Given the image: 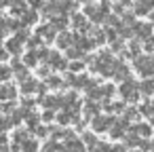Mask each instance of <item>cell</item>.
Here are the masks:
<instances>
[{
    "instance_id": "6da1fadb",
    "label": "cell",
    "mask_w": 154,
    "mask_h": 152,
    "mask_svg": "<svg viewBox=\"0 0 154 152\" xmlns=\"http://www.w3.org/2000/svg\"><path fill=\"white\" fill-rule=\"evenodd\" d=\"M108 9H110L108 0H101L97 7H95V5H87V7H85V15H87L93 23H101V21L108 19Z\"/></svg>"
},
{
    "instance_id": "7a4b0ae2",
    "label": "cell",
    "mask_w": 154,
    "mask_h": 152,
    "mask_svg": "<svg viewBox=\"0 0 154 152\" xmlns=\"http://www.w3.org/2000/svg\"><path fill=\"white\" fill-rule=\"evenodd\" d=\"M118 93L122 95L125 101H137V99H139V85H137L133 78H127L125 82H120Z\"/></svg>"
},
{
    "instance_id": "3957f363",
    "label": "cell",
    "mask_w": 154,
    "mask_h": 152,
    "mask_svg": "<svg viewBox=\"0 0 154 152\" xmlns=\"http://www.w3.org/2000/svg\"><path fill=\"white\" fill-rule=\"evenodd\" d=\"M116 123V118L114 116H110V114H99V116H95L93 118V123H91V127H93V131L95 133H106V131H110L112 129V125Z\"/></svg>"
},
{
    "instance_id": "277c9868",
    "label": "cell",
    "mask_w": 154,
    "mask_h": 152,
    "mask_svg": "<svg viewBox=\"0 0 154 152\" xmlns=\"http://www.w3.org/2000/svg\"><path fill=\"white\" fill-rule=\"evenodd\" d=\"M127 129H129V120H127V118H116V123H114V125H112V129H110L112 139L127 137Z\"/></svg>"
},
{
    "instance_id": "5b68a950",
    "label": "cell",
    "mask_w": 154,
    "mask_h": 152,
    "mask_svg": "<svg viewBox=\"0 0 154 152\" xmlns=\"http://www.w3.org/2000/svg\"><path fill=\"white\" fill-rule=\"evenodd\" d=\"M57 47L59 49H63V51H68V49H72V47H76V34H72V32H59V36H57Z\"/></svg>"
},
{
    "instance_id": "8992f818",
    "label": "cell",
    "mask_w": 154,
    "mask_h": 152,
    "mask_svg": "<svg viewBox=\"0 0 154 152\" xmlns=\"http://www.w3.org/2000/svg\"><path fill=\"white\" fill-rule=\"evenodd\" d=\"M40 104L45 106V110H57L63 106V95H42Z\"/></svg>"
},
{
    "instance_id": "52a82bcc",
    "label": "cell",
    "mask_w": 154,
    "mask_h": 152,
    "mask_svg": "<svg viewBox=\"0 0 154 152\" xmlns=\"http://www.w3.org/2000/svg\"><path fill=\"white\" fill-rule=\"evenodd\" d=\"M57 30L51 26V23H45V26H40L38 30H36V36H40L45 42H53V40H57V36L59 34H55Z\"/></svg>"
},
{
    "instance_id": "ba28073f",
    "label": "cell",
    "mask_w": 154,
    "mask_h": 152,
    "mask_svg": "<svg viewBox=\"0 0 154 152\" xmlns=\"http://www.w3.org/2000/svg\"><path fill=\"white\" fill-rule=\"evenodd\" d=\"M42 15L49 17V19H53L57 15H63L61 13V0H49V2L45 5V9H42Z\"/></svg>"
},
{
    "instance_id": "9c48e42d",
    "label": "cell",
    "mask_w": 154,
    "mask_h": 152,
    "mask_svg": "<svg viewBox=\"0 0 154 152\" xmlns=\"http://www.w3.org/2000/svg\"><path fill=\"white\" fill-rule=\"evenodd\" d=\"M152 28H154L152 23H137V26H135V38H137V40H143V42L150 40V38L154 36V34H152Z\"/></svg>"
},
{
    "instance_id": "30bf717a",
    "label": "cell",
    "mask_w": 154,
    "mask_h": 152,
    "mask_svg": "<svg viewBox=\"0 0 154 152\" xmlns=\"http://www.w3.org/2000/svg\"><path fill=\"white\" fill-rule=\"evenodd\" d=\"M47 64H49L53 70H68V68H70V64H68V61L57 53V51H51V55H49V61H47Z\"/></svg>"
},
{
    "instance_id": "8fae6325",
    "label": "cell",
    "mask_w": 154,
    "mask_h": 152,
    "mask_svg": "<svg viewBox=\"0 0 154 152\" xmlns=\"http://www.w3.org/2000/svg\"><path fill=\"white\" fill-rule=\"evenodd\" d=\"M114 80H118V82H125L127 78H131L129 76V66L125 64V61H120V59H116V66H114V76H112Z\"/></svg>"
},
{
    "instance_id": "7c38bea8",
    "label": "cell",
    "mask_w": 154,
    "mask_h": 152,
    "mask_svg": "<svg viewBox=\"0 0 154 152\" xmlns=\"http://www.w3.org/2000/svg\"><path fill=\"white\" fill-rule=\"evenodd\" d=\"M72 26H74L78 32H91V28H93V26H89L85 13H76V15H72Z\"/></svg>"
},
{
    "instance_id": "4fadbf2b",
    "label": "cell",
    "mask_w": 154,
    "mask_h": 152,
    "mask_svg": "<svg viewBox=\"0 0 154 152\" xmlns=\"http://www.w3.org/2000/svg\"><path fill=\"white\" fill-rule=\"evenodd\" d=\"M11 68H13V72H15V76H17V80L19 82H23V80H28L30 76H28V66L26 64H21L17 57L11 61Z\"/></svg>"
},
{
    "instance_id": "5bb4252c",
    "label": "cell",
    "mask_w": 154,
    "mask_h": 152,
    "mask_svg": "<svg viewBox=\"0 0 154 152\" xmlns=\"http://www.w3.org/2000/svg\"><path fill=\"white\" fill-rule=\"evenodd\" d=\"M38 89H40V82H38L36 78H28V80L19 82V91H21V95H32V93H38Z\"/></svg>"
},
{
    "instance_id": "9a60e30c",
    "label": "cell",
    "mask_w": 154,
    "mask_h": 152,
    "mask_svg": "<svg viewBox=\"0 0 154 152\" xmlns=\"http://www.w3.org/2000/svg\"><path fill=\"white\" fill-rule=\"evenodd\" d=\"M76 47L85 53V51H91V49H95L97 45H95V40L93 38H89V36H82V34H76Z\"/></svg>"
},
{
    "instance_id": "2e32d148",
    "label": "cell",
    "mask_w": 154,
    "mask_h": 152,
    "mask_svg": "<svg viewBox=\"0 0 154 152\" xmlns=\"http://www.w3.org/2000/svg\"><path fill=\"white\" fill-rule=\"evenodd\" d=\"M15 95H17V87L11 85V82H5L2 89H0V99H2V101H11V99H15Z\"/></svg>"
},
{
    "instance_id": "e0dca14e",
    "label": "cell",
    "mask_w": 154,
    "mask_h": 152,
    "mask_svg": "<svg viewBox=\"0 0 154 152\" xmlns=\"http://www.w3.org/2000/svg\"><path fill=\"white\" fill-rule=\"evenodd\" d=\"M139 53H141V45H139V40H137V38H133V40L129 42V47H127V51H125L122 55H125V57H133V61H135L137 57H141Z\"/></svg>"
},
{
    "instance_id": "ac0fdd59",
    "label": "cell",
    "mask_w": 154,
    "mask_h": 152,
    "mask_svg": "<svg viewBox=\"0 0 154 152\" xmlns=\"http://www.w3.org/2000/svg\"><path fill=\"white\" fill-rule=\"evenodd\" d=\"M131 131H133V133H137L141 139H146V137H150V135H152V125H148V123H135V125L131 127Z\"/></svg>"
},
{
    "instance_id": "d6986e66",
    "label": "cell",
    "mask_w": 154,
    "mask_h": 152,
    "mask_svg": "<svg viewBox=\"0 0 154 152\" xmlns=\"http://www.w3.org/2000/svg\"><path fill=\"white\" fill-rule=\"evenodd\" d=\"M5 49H7L9 53H13V55L17 57V55L21 53V49H23V42H21V40H19L17 36H13V38H9V40H7V45H5Z\"/></svg>"
},
{
    "instance_id": "ffe728a7",
    "label": "cell",
    "mask_w": 154,
    "mask_h": 152,
    "mask_svg": "<svg viewBox=\"0 0 154 152\" xmlns=\"http://www.w3.org/2000/svg\"><path fill=\"white\" fill-rule=\"evenodd\" d=\"M99 108H101V106H99L97 101L87 99V101H85V120H87V118H91V116H93V118H95V116H99V114H97V112H99Z\"/></svg>"
},
{
    "instance_id": "44dd1931",
    "label": "cell",
    "mask_w": 154,
    "mask_h": 152,
    "mask_svg": "<svg viewBox=\"0 0 154 152\" xmlns=\"http://www.w3.org/2000/svg\"><path fill=\"white\" fill-rule=\"evenodd\" d=\"M28 11V0H13L11 2V13L13 15H23Z\"/></svg>"
},
{
    "instance_id": "7402d4cb",
    "label": "cell",
    "mask_w": 154,
    "mask_h": 152,
    "mask_svg": "<svg viewBox=\"0 0 154 152\" xmlns=\"http://www.w3.org/2000/svg\"><path fill=\"white\" fill-rule=\"evenodd\" d=\"M91 38L95 40V45H106V40H108V34H106V30L91 28Z\"/></svg>"
},
{
    "instance_id": "603a6c76",
    "label": "cell",
    "mask_w": 154,
    "mask_h": 152,
    "mask_svg": "<svg viewBox=\"0 0 154 152\" xmlns=\"http://www.w3.org/2000/svg\"><path fill=\"white\" fill-rule=\"evenodd\" d=\"M133 7H135V5H133V0H118V2H116L112 9H114L116 15H125V13H127L125 9H133Z\"/></svg>"
},
{
    "instance_id": "cb8c5ba5",
    "label": "cell",
    "mask_w": 154,
    "mask_h": 152,
    "mask_svg": "<svg viewBox=\"0 0 154 152\" xmlns=\"http://www.w3.org/2000/svg\"><path fill=\"white\" fill-rule=\"evenodd\" d=\"M61 13L68 15H76V0H61Z\"/></svg>"
},
{
    "instance_id": "d4e9b609",
    "label": "cell",
    "mask_w": 154,
    "mask_h": 152,
    "mask_svg": "<svg viewBox=\"0 0 154 152\" xmlns=\"http://www.w3.org/2000/svg\"><path fill=\"white\" fill-rule=\"evenodd\" d=\"M21 21H23V26H34V23L38 21V13H36L34 9H28V11L21 15Z\"/></svg>"
},
{
    "instance_id": "484cf974",
    "label": "cell",
    "mask_w": 154,
    "mask_h": 152,
    "mask_svg": "<svg viewBox=\"0 0 154 152\" xmlns=\"http://www.w3.org/2000/svg\"><path fill=\"white\" fill-rule=\"evenodd\" d=\"M51 26H53L57 32H66L63 28H68V17H66V15H57V17L51 19Z\"/></svg>"
},
{
    "instance_id": "4316f807",
    "label": "cell",
    "mask_w": 154,
    "mask_h": 152,
    "mask_svg": "<svg viewBox=\"0 0 154 152\" xmlns=\"http://www.w3.org/2000/svg\"><path fill=\"white\" fill-rule=\"evenodd\" d=\"M139 112H141V116L152 118V116H154V99H146V101L139 106Z\"/></svg>"
},
{
    "instance_id": "83f0119b",
    "label": "cell",
    "mask_w": 154,
    "mask_h": 152,
    "mask_svg": "<svg viewBox=\"0 0 154 152\" xmlns=\"http://www.w3.org/2000/svg\"><path fill=\"white\" fill-rule=\"evenodd\" d=\"M139 91L143 95H154V78H143L139 82Z\"/></svg>"
},
{
    "instance_id": "f1b7e54d",
    "label": "cell",
    "mask_w": 154,
    "mask_h": 152,
    "mask_svg": "<svg viewBox=\"0 0 154 152\" xmlns=\"http://www.w3.org/2000/svg\"><path fill=\"white\" fill-rule=\"evenodd\" d=\"M38 61H40V57H38V51H30V53L23 57V64H26L28 68H36V66H38Z\"/></svg>"
},
{
    "instance_id": "f546056e",
    "label": "cell",
    "mask_w": 154,
    "mask_h": 152,
    "mask_svg": "<svg viewBox=\"0 0 154 152\" xmlns=\"http://www.w3.org/2000/svg\"><path fill=\"white\" fill-rule=\"evenodd\" d=\"M45 82H47L49 89H61V87H66V80H61L59 76H49Z\"/></svg>"
},
{
    "instance_id": "4dcf8cb0",
    "label": "cell",
    "mask_w": 154,
    "mask_h": 152,
    "mask_svg": "<svg viewBox=\"0 0 154 152\" xmlns=\"http://www.w3.org/2000/svg\"><path fill=\"white\" fill-rule=\"evenodd\" d=\"M141 141H143V139H141L137 133H133V131L127 133V137H125V144H127V146H141Z\"/></svg>"
},
{
    "instance_id": "1f68e13d",
    "label": "cell",
    "mask_w": 154,
    "mask_h": 152,
    "mask_svg": "<svg viewBox=\"0 0 154 152\" xmlns=\"http://www.w3.org/2000/svg\"><path fill=\"white\" fill-rule=\"evenodd\" d=\"M82 141H85L93 152H95V148H97V144H99V141H97V137H95L93 133H85V135H82Z\"/></svg>"
},
{
    "instance_id": "d6a6232c",
    "label": "cell",
    "mask_w": 154,
    "mask_h": 152,
    "mask_svg": "<svg viewBox=\"0 0 154 152\" xmlns=\"http://www.w3.org/2000/svg\"><path fill=\"white\" fill-rule=\"evenodd\" d=\"M118 34H120V38H131V36H135V28H129V26H118Z\"/></svg>"
},
{
    "instance_id": "836d02e7",
    "label": "cell",
    "mask_w": 154,
    "mask_h": 152,
    "mask_svg": "<svg viewBox=\"0 0 154 152\" xmlns=\"http://www.w3.org/2000/svg\"><path fill=\"white\" fill-rule=\"evenodd\" d=\"M139 114H141V112H139V108H127L122 118H127V120L131 123V120H137V118H139Z\"/></svg>"
},
{
    "instance_id": "e575fe53",
    "label": "cell",
    "mask_w": 154,
    "mask_h": 152,
    "mask_svg": "<svg viewBox=\"0 0 154 152\" xmlns=\"http://www.w3.org/2000/svg\"><path fill=\"white\" fill-rule=\"evenodd\" d=\"M11 74H15V72H13V68L5 64V66H2V70H0V78H2V82H9V80H11Z\"/></svg>"
},
{
    "instance_id": "d590c367",
    "label": "cell",
    "mask_w": 154,
    "mask_h": 152,
    "mask_svg": "<svg viewBox=\"0 0 154 152\" xmlns=\"http://www.w3.org/2000/svg\"><path fill=\"white\" fill-rule=\"evenodd\" d=\"M122 26L135 28V26H137V21H135V13H125V15H122Z\"/></svg>"
},
{
    "instance_id": "8d00e7d4",
    "label": "cell",
    "mask_w": 154,
    "mask_h": 152,
    "mask_svg": "<svg viewBox=\"0 0 154 152\" xmlns=\"http://www.w3.org/2000/svg\"><path fill=\"white\" fill-rule=\"evenodd\" d=\"M66 57H70V59H74V61H76L78 57H85V53H82L78 47H72V49H68V51H66Z\"/></svg>"
},
{
    "instance_id": "74e56055",
    "label": "cell",
    "mask_w": 154,
    "mask_h": 152,
    "mask_svg": "<svg viewBox=\"0 0 154 152\" xmlns=\"http://www.w3.org/2000/svg\"><path fill=\"white\" fill-rule=\"evenodd\" d=\"M85 66H87V61H70V72L72 74H78V72H82L85 70Z\"/></svg>"
},
{
    "instance_id": "f35d334b",
    "label": "cell",
    "mask_w": 154,
    "mask_h": 152,
    "mask_svg": "<svg viewBox=\"0 0 154 152\" xmlns=\"http://www.w3.org/2000/svg\"><path fill=\"white\" fill-rule=\"evenodd\" d=\"M40 45H42V38H40V36H32V38L28 40V49H30V51L40 49Z\"/></svg>"
},
{
    "instance_id": "ab89813d",
    "label": "cell",
    "mask_w": 154,
    "mask_h": 152,
    "mask_svg": "<svg viewBox=\"0 0 154 152\" xmlns=\"http://www.w3.org/2000/svg\"><path fill=\"white\" fill-rule=\"evenodd\" d=\"M110 51L112 53H125V42H122V38H118V40H114V42H110Z\"/></svg>"
},
{
    "instance_id": "60d3db41",
    "label": "cell",
    "mask_w": 154,
    "mask_h": 152,
    "mask_svg": "<svg viewBox=\"0 0 154 152\" xmlns=\"http://www.w3.org/2000/svg\"><path fill=\"white\" fill-rule=\"evenodd\" d=\"M21 152H38V141H36V139L26 141V144H23V148H21Z\"/></svg>"
},
{
    "instance_id": "b9f144b4",
    "label": "cell",
    "mask_w": 154,
    "mask_h": 152,
    "mask_svg": "<svg viewBox=\"0 0 154 152\" xmlns=\"http://www.w3.org/2000/svg\"><path fill=\"white\" fill-rule=\"evenodd\" d=\"M11 21H13V19H9V17L2 19V34H5V36H9L11 30H13V28H11Z\"/></svg>"
},
{
    "instance_id": "7bdbcfd3",
    "label": "cell",
    "mask_w": 154,
    "mask_h": 152,
    "mask_svg": "<svg viewBox=\"0 0 154 152\" xmlns=\"http://www.w3.org/2000/svg\"><path fill=\"white\" fill-rule=\"evenodd\" d=\"M34 106H36V101H34L32 97H26V99H23V104H21V108H23V110H28V112H32V108H34Z\"/></svg>"
},
{
    "instance_id": "ee69618b",
    "label": "cell",
    "mask_w": 154,
    "mask_h": 152,
    "mask_svg": "<svg viewBox=\"0 0 154 152\" xmlns=\"http://www.w3.org/2000/svg\"><path fill=\"white\" fill-rule=\"evenodd\" d=\"M53 118H57L55 110H45V112H42V120H45V123H51Z\"/></svg>"
},
{
    "instance_id": "f6af8a7d",
    "label": "cell",
    "mask_w": 154,
    "mask_h": 152,
    "mask_svg": "<svg viewBox=\"0 0 154 152\" xmlns=\"http://www.w3.org/2000/svg\"><path fill=\"white\" fill-rule=\"evenodd\" d=\"M34 133H36V137H47V135L51 133V129H49V127H45V125H40Z\"/></svg>"
},
{
    "instance_id": "bcb514c9",
    "label": "cell",
    "mask_w": 154,
    "mask_h": 152,
    "mask_svg": "<svg viewBox=\"0 0 154 152\" xmlns=\"http://www.w3.org/2000/svg\"><path fill=\"white\" fill-rule=\"evenodd\" d=\"M28 5L30 7H34V11H38V9H45V0H28Z\"/></svg>"
},
{
    "instance_id": "7dc6e473",
    "label": "cell",
    "mask_w": 154,
    "mask_h": 152,
    "mask_svg": "<svg viewBox=\"0 0 154 152\" xmlns=\"http://www.w3.org/2000/svg\"><path fill=\"white\" fill-rule=\"evenodd\" d=\"M106 23H108L110 28H114V26H120L122 21H120V19H118L116 15H108V19H106Z\"/></svg>"
},
{
    "instance_id": "c3c4849f",
    "label": "cell",
    "mask_w": 154,
    "mask_h": 152,
    "mask_svg": "<svg viewBox=\"0 0 154 152\" xmlns=\"http://www.w3.org/2000/svg\"><path fill=\"white\" fill-rule=\"evenodd\" d=\"M95 152H114V148L110 146V144H97V148H95Z\"/></svg>"
},
{
    "instance_id": "681fc988",
    "label": "cell",
    "mask_w": 154,
    "mask_h": 152,
    "mask_svg": "<svg viewBox=\"0 0 154 152\" xmlns=\"http://www.w3.org/2000/svg\"><path fill=\"white\" fill-rule=\"evenodd\" d=\"M49 72H51V66H49V64L38 68V76H42V78H49Z\"/></svg>"
},
{
    "instance_id": "f907efd6",
    "label": "cell",
    "mask_w": 154,
    "mask_h": 152,
    "mask_svg": "<svg viewBox=\"0 0 154 152\" xmlns=\"http://www.w3.org/2000/svg\"><path fill=\"white\" fill-rule=\"evenodd\" d=\"M143 49H146V53H152V51H154V36H152L150 40H146V45H143Z\"/></svg>"
},
{
    "instance_id": "816d5d0a",
    "label": "cell",
    "mask_w": 154,
    "mask_h": 152,
    "mask_svg": "<svg viewBox=\"0 0 154 152\" xmlns=\"http://www.w3.org/2000/svg\"><path fill=\"white\" fill-rule=\"evenodd\" d=\"M11 125H13L11 116H5V118H2V129H5V131H9V129H11Z\"/></svg>"
},
{
    "instance_id": "f5cc1de1",
    "label": "cell",
    "mask_w": 154,
    "mask_h": 152,
    "mask_svg": "<svg viewBox=\"0 0 154 152\" xmlns=\"http://www.w3.org/2000/svg\"><path fill=\"white\" fill-rule=\"evenodd\" d=\"M9 55H11V53H9L7 49H2V51H0V59H2L5 64H7V59H9Z\"/></svg>"
},
{
    "instance_id": "db71d44e",
    "label": "cell",
    "mask_w": 154,
    "mask_h": 152,
    "mask_svg": "<svg viewBox=\"0 0 154 152\" xmlns=\"http://www.w3.org/2000/svg\"><path fill=\"white\" fill-rule=\"evenodd\" d=\"M11 2H13V0H2V7L7 9V7H11Z\"/></svg>"
},
{
    "instance_id": "11a10c76",
    "label": "cell",
    "mask_w": 154,
    "mask_h": 152,
    "mask_svg": "<svg viewBox=\"0 0 154 152\" xmlns=\"http://www.w3.org/2000/svg\"><path fill=\"white\" fill-rule=\"evenodd\" d=\"M76 2H85V7H87V5H91V2H93V0H76Z\"/></svg>"
},
{
    "instance_id": "9f6ffc18",
    "label": "cell",
    "mask_w": 154,
    "mask_h": 152,
    "mask_svg": "<svg viewBox=\"0 0 154 152\" xmlns=\"http://www.w3.org/2000/svg\"><path fill=\"white\" fill-rule=\"evenodd\" d=\"M150 123H152V127H154V116H152V118H150Z\"/></svg>"
},
{
    "instance_id": "6f0895ef",
    "label": "cell",
    "mask_w": 154,
    "mask_h": 152,
    "mask_svg": "<svg viewBox=\"0 0 154 152\" xmlns=\"http://www.w3.org/2000/svg\"><path fill=\"white\" fill-rule=\"evenodd\" d=\"M152 152H154V144H152Z\"/></svg>"
}]
</instances>
